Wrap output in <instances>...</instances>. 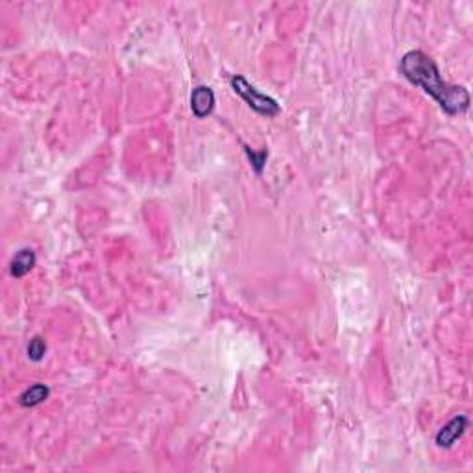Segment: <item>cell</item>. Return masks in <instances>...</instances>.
I'll use <instances>...</instances> for the list:
<instances>
[{
  "instance_id": "obj_5",
  "label": "cell",
  "mask_w": 473,
  "mask_h": 473,
  "mask_svg": "<svg viewBox=\"0 0 473 473\" xmlns=\"http://www.w3.org/2000/svg\"><path fill=\"white\" fill-rule=\"evenodd\" d=\"M36 266V252L31 248H22L17 252V255L11 261V276L13 277H24L28 272Z\"/></svg>"
},
{
  "instance_id": "obj_8",
  "label": "cell",
  "mask_w": 473,
  "mask_h": 473,
  "mask_svg": "<svg viewBox=\"0 0 473 473\" xmlns=\"http://www.w3.org/2000/svg\"><path fill=\"white\" fill-rule=\"evenodd\" d=\"M245 152H246V156H248V159H250L254 170L261 176V174H263V170H265L266 159H268V152H266V150L252 152L248 146H245Z\"/></svg>"
},
{
  "instance_id": "obj_3",
  "label": "cell",
  "mask_w": 473,
  "mask_h": 473,
  "mask_svg": "<svg viewBox=\"0 0 473 473\" xmlns=\"http://www.w3.org/2000/svg\"><path fill=\"white\" fill-rule=\"evenodd\" d=\"M468 427H470L468 416H464V414H458V416L453 418L449 423H446V425H444L442 429L437 432V438H435V442H437L438 447L449 449L453 444L457 442L458 438L463 437Z\"/></svg>"
},
{
  "instance_id": "obj_1",
  "label": "cell",
  "mask_w": 473,
  "mask_h": 473,
  "mask_svg": "<svg viewBox=\"0 0 473 473\" xmlns=\"http://www.w3.org/2000/svg\"><path fill=\"white\" fill-rule=\"evenodd\" d=\"M400 73L409 84L423 89L429 96L437 100L447 115H460L468 111V91L463 85H451L444 82L437 63L421 50H411L401 57Z\"/></svg>"
},
{
  "instance_id": "obj_7",
  "label": "cell",
  "mask_w": 473,
  "mask_h": 473,
  "mask_svg": "<svg viewBox=\"0 0 473 473\" xmlns=\"http://www.w3.org/2000/svg\"><path fill=\"white\" fill-rule=\"evenodd\" d=\"M28 357L34 363H39V361L45 359V355H47V342H45V338L43 337H34L28 344L27 349Z\"/></svg>"
},
{
  "instance_id": "obj_4",
  "label": "cell",
  "mask_w": 473,
  "mask_h": 473,
  "mask_svg": "<svg viewBox=\"0 0 473 473\" xmlns=\"http://www.w3.org/2000/svg\"><path fill=\"white\" fill-rule=\"evenodd\" d=\"M214 108V93L208 85H198L191 93V110L196 119H205Z\"/></svg>"
},
{
  "instance_id": "obj_2",
  "label": "cell",
  "mask_w": 473,
  "mask_h": 473,
  "mask_svg": "<svg viewBox=\"0 0 473 473\" xmlns=\"http://www.w3.org/2000/svg\"><path fill=\"white\" fill-rule=\"evenodd\" d=\"M231 87H233V91L239 94L240 99L245 100L246 104L250 105L255 113L263 115V117H268V119L277 117V115L281 113V105L277 104L276 100L272 99V96H266V94L259 93L245 76H240V74L233 76V78H231Z\"/></svg>"
},
{
  "instance_id": "obj_6",
  "label": "cell",
  "mask_w": 473,
  "mask_h": 473,
  "mask_svg": "<svg viewBox=\"0 0 473 473\" xmlns=\"http://www.w3.org/2000/svg\"><path fill=\"white\" fill-rule=\"evenodd\" d=\"M48 394H50V388H48L47 385L36 383V385H31L30 388H27L21 395H19V403H21L22 407H36L47 400Z\"/></svg>"
}]
</instances>
